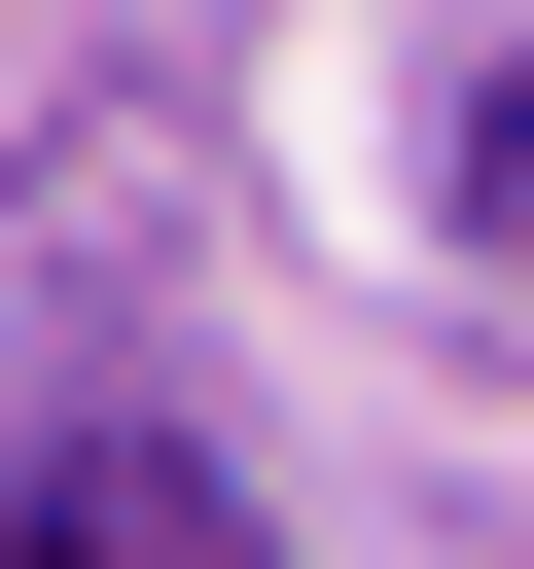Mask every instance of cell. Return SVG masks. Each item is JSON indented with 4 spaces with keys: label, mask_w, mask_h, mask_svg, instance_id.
I'll return each instance as SVG.
<instances>
[{
    "label": "cell",
    "mask_w": 534,
    "mask_h": 569,
    "mask_svg": "<svg viewBox=\"0 0 534 569\" xmlns=\"http://www.w3.org/2000/svg\"><path fill=\"white\" fill-rule=\"evenodd\" d=\"M463 249H498V284H534V71H498V107H463Z\"/></svg>",
    "instance_id": "obj_2"
},
{
    "label": "cell",
    "mask_w": 534,
    "mask_h": 569,
    "mask_svg": "<svg viewBox=\"0 0 534 569\" xmlns=\"http://www.w3.org/2000/svg\"><path fill=\"white\" fill-rule=\"evenodd\" d=\"M0 569H249V533H214V462H36Z\"/></svg>",
    "instance_id": "obj_1"
}]
</instances>
